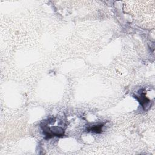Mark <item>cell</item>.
I'll use <instances>...</instances> for the list:
<instances>
[{
    "instance_id": "obj_1",
    "label": "cell",
    "mask_w": 155,
    "mask_h": 155,
    "mask_svg": "<svg viewBox=\"0 0 155 155\" xmlns=\"http://www.w3.org/2000/svg\"><path fill=\"white\" fill-rule=\"evenodd\" d=\"M138 101L139 102L140 104L142 106V107H143L144 108V110H146V108L147 107H148V105L150 103V101L149 99L145 95V93H141L140 95L139 96H136L135 97Z\"/></svg>"
},
{
    "instance_id": "obj_2",
    "label": "cell",
    "mask_w": 155,
    "mask_h": 155,
    "mask_svg": "<svg viewBox=\"0 0 155 155\" xmlns=\"http://www.w3.org/2000/svg\"><path fill=\"white\" fill-rule=\"evenodd\" d=\"M103 124H101V125H93L92 127H90L89 128H87V130L88 131H91L93 132H95L96 133H100L102 132V128L103 127Z\"/></svg>"
}]
</instances>
